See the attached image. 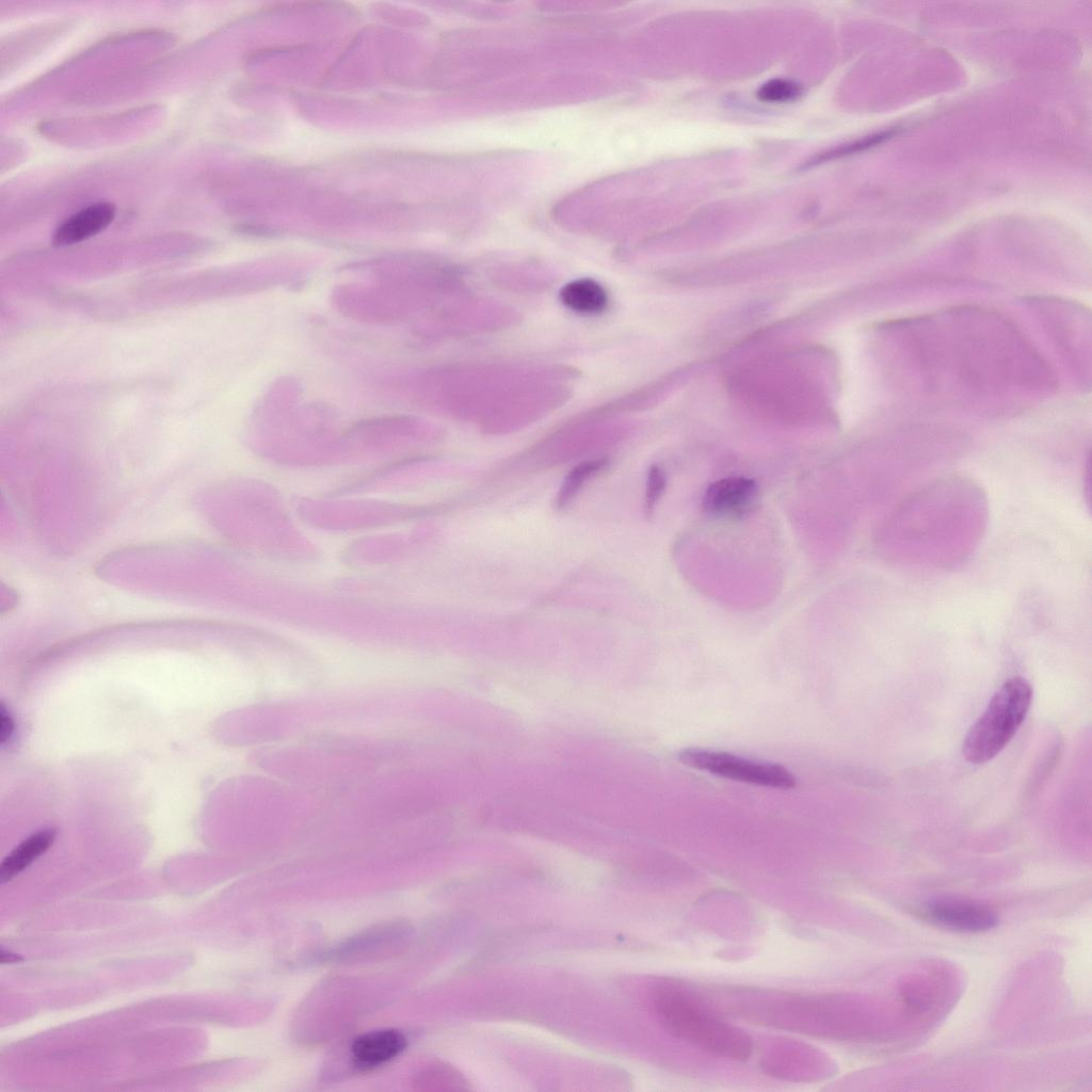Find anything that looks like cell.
Masks as SVG:
<instances>
[{"mask_svg": "<svg viewBox=\"0 0 1092 1092\" xmlns=\"http://www.w3.org/2000/svg\"><path fill=\"white\" fill-rule=\"evenodd\" d=\"M884 331L897 371L937 398L1016 405L1055 387L1051 370L1025 335L984 307H953L892 322Z\"/></svg>", "mask_w": 1092, "mask_h": 1092, "instance_id": "1", "label": "cell"}, {"mask_svg": "<svg viewBox=\"0 0 1092 1092\" xmlns=\"http://www.w3.org/2000/svg\"><path fill=\"white\" fill-rule=\"evenodd\" d=\"M653 1005L659 1022L673 1037L726 1059L745 1061L752 1055L750 1035L687 989L662 983L654 991Z\"/></svg>", "mask_w": 1092, "mask_h": 1092, "instance_id": "2", "label": "cell"}, {"mask_svg": "<svg viewBox=\"0 0 1092 1092\" xmlns=\"http://www.w3.org/2000/svg\"><path fill=\"white\" fill-rule=\"evenodd\" d=\"M1031 700L1032 688L1025 678L1008 679L967 733L963 743L966 760L983 764L995 757L1024 722Z\"/></svg>", "mask_w": 1092, "mask_h": 1092, "instance_id": "3", "label": "cell"}, {"mask_svg": "<svg viewBox=\"0 0 1092 1092\" xmlns=\"http://www.w3.org/2000/svg\"><path fill=\"white\" fill-rule=\"evenodd\" d=\"M678 758L688 767L728 780L780 789L793 788L797 783L792 773L781 765L752 760L726 752L688 748L678 753Z\"/></svg>", "mask_w": 1092, "mask_h": 1092, "instance_id": "4", "label": "cell"}, {"mask_svg": "<svg viewBox=\"0 0 1092 1092\" xmlns=\"http://www.w3.org/2000/svg\"><path fill=\"white\" fill-rule=\"evenodd\" d=\"M1038 307L1042 321L1046 325L1051 339L1079 369L1090 370V318L1081 306L1061 300H1039L1032 302Z\"/></svg>", "mask_w": 1092, "mask_h": 1092, "instance_id": "5", "label": "cell"}, {"mask_svg": "<svg viewBox=\"0 0 1092 1092\" xmlns=\"http://www.w3.org/2000/svg\"><path fill=\"white\" fill-rule=\"evenodd\" d=\"M757 482L748 477H726L710 483L704 492L702 505L714 518L739 519L751 513L757 504Z\"/></svg>", "mask_w": 1092, "mask_h": 1092, "instance_id": "6", "label": "cell"}, {"mask_svg": "<svg viewBox=\"0 0 1092 1092\" xmlns=\"http://www.w3.org/2000/svg\"><path fill=\"white\" fill-rule=\"evenodd\" d=\"M926 918L941 927L960 932H982L993 929L997 915L986 905L966 900H940L928 904Z\"/></svg>", "mask_w": 1092, "mask_h": 1092, "instance_id": "7", "label": "cell"}, {"mask_svg": "<svg viewBox=\"0 0 1092 1092\" xmlns=\"http://www.w3.org/2000/svg\"><path fill=\"white\" fill-rule=\"evenodd\" d=\"M778 370L775 379L765 380L764 398L769 410H799V405H815L819 401L818 389L803 371L798 369Z\"/></svg>", "mask_w": 1092, "mask_h": 1092, "instance_id": "8", "label": "cell"}, {"mask_svg": "<svg viewBox=\"0 0 1092 1092\" xmlns=\"http://www.w3.org/2000/svg\"><path fill=\"white\" fill-rule=\"evenodd\" d=\"M406 1038L396 1029H381L357 1037L351 1045L353 1065L360 1071L378 1067L400 1055Z\"/></svg>", "mask_w": 1092, "mask_h": 1092, "instance_id": "9", "label": "cell"}, {"mask_svg": "<svg viewBox=\"0 0 1092 1092\" xmlns=\"http://www.w3.org/2000/svg\"><path fill=\"white\" fill-rule=\"evenodd\" d=\"M115 212V206L111 203L91 204L59 225L53 236V243L64 246L86 240L107 228L113 221Z\"/></svg>", "mask_w": 1092, "mask_h": 1092, "instance_id": "10", "label": "cell"}, {"mask_svg": "<svg viewBox=\"0 0 1092 1092\" xmlns=\"http://www.w3.org/2000/svg\"><path fill=\"white\" fill-rule=\"evenodd\" d=\"M54 831L43 829L30 835L15 847L2 861L0 866V882L3 884L12 880L16 874L31 865L51 846L54 839Z\"/></svg>", "mask_w": 1092, "mask_h": 1092, "instance_id": "11", "label": "cell"}, {"mask_svg": "<svg viewBox=\"0 0 1092 1092\" xmlns=\"http://www.w3.org/2000/svg\"><path fill=\"white\" fill-rule=\"evenodd\" d=\"M560 300L568 309L584 315L601 312L608 304L604 287L591 278L567 283L560 290Z\"/></svg>", "mask_w": 1092, "mask_h": 1092, "instance_id": "12", "label": "cell"}, {"mask_svg": "<svg viewBox=\"0 0 1092 1092\" xmlns=\"http://www.w3.org/2000/svg\"><path fill=\"white\" fill-rule=\"evenodd\" d=\"M607 463L608 461L606 459H598L583 462L574 467L562 483L556 500L557 508L564 509L571 500H573L584 483L591 477L601 471L607 466Z\"/></svg>", "mask_w": 1092, "mask_h": 1092, "instance_id": "13", "label": "cell"}, {"mask_svg": "<svg viewBox=\"0 0 1092 1092\" xmlns=\"http://www.w3.org/2000/svg\"><path fill=\"white\" fill-rule=\"evenodd\" d=\"M802 94V87L797 82L788 79H771L759 86L756 96L759 100L769 103H783L797 99Z\"/></svg>", "mask_w": 1092, "mask_h": 1092, "instance_id": "14", "label": "cell"}, {"mask_svg": "<svg viewBox=\"0 0 1092 1092\" xmlns=\"http://www.w3.org/2000/svg\"><path fill=\"white\" fill-rule=\"evenodd\" d=\"M888 135H889V132L879 133V134H876V135L867 136V138H865L863 140H860V141H856L854 143H850V144H847V145H841V146L835 147V148L831 149L830 151H825V152H822V154L818 155L813 160H809L808 162H806V164L804 166L805 167L806 166L807 167L814 166V165H817L818 163H822V162L828 161V160H832V159H835V158H838V157H842V156H846V155H850L852 152H856V151L863 150L865 148H868L870 146H873V145L880 143L881 141L886 139Z\"/></svg>", "mask_w": 1092, "mask_h": 1092, "instance_id": "15", "label": "cell"}, {"mask_svg": "<svg viewBox=\"0 0 1092 1092\" xmlns=\"http://www.w3.org/2000/svg\"><path fill=\"white\" fill-rule=\"evenodd\" d=\"M667 486L665 471L658 465L648 469L645 487V511L652 513Z\"/></svg>", "mask_w": 1092, "mask_h": 1092, "instance_id": "16", "label": "cell"}, {"mask_svg": "<svg viewBox=\"0 0 1092 1092\" xmlns=\"http://www.w3.org/2000/svg\"><path fill=\"white\" fill-rule=\"evenodd\" d=\"M15 730L14 719L10 711L1 704L0 708V742L4 745L12 738Z\"/></svg>", "mask_w": 1092, "mask_h": 1092, "instance_id": "17", "label": "cell"}, {"mask_svg": "<svg viewBox=\"0 0 1092 1092\" xmlns=\"http://www.w3.org/2000/svg\"><path fill=\"white\" fill-rule=\"evenodd\" d=\"M21 960L22 957L19 954L13 953L11 951H5L4 949H1L0 951V961L2 964L20 962Z\"/></svg>", "mask_w": 1092, "mask_h": 1092, "instance_id": "18", "label": "cell"}]
</instances>
